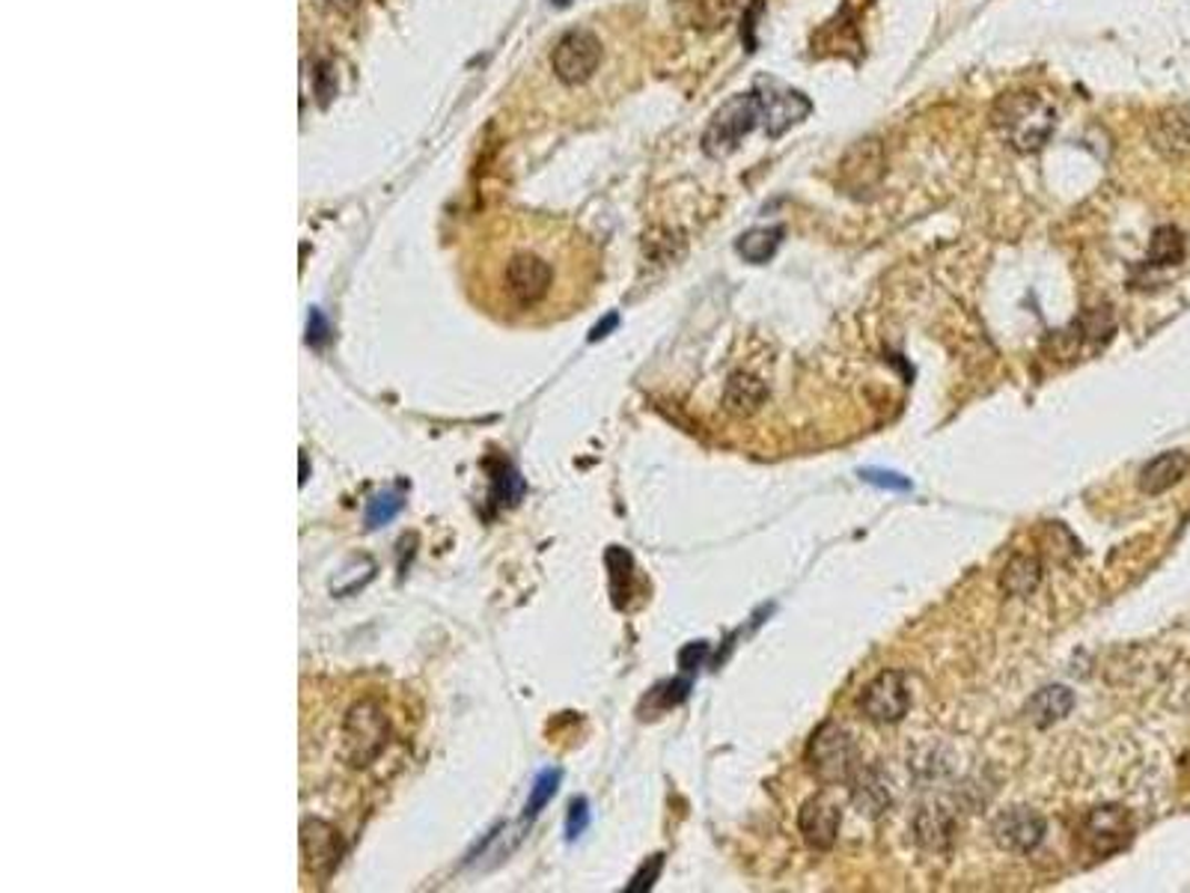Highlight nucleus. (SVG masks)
<instances>
[{
  "mask_svg": "<svg viewBox=\"0 0 1190 893\" xmlns=\"http://www.w3.org/2000/svg\"><path fill=\"white\" fill-rule=\"evenodd\" d=\"M583 242L557 221L516 215L479 239L468 260L470 302L507 325H542L574 313L587 290Z\"/></svg>",
  "mask_w": 1190,
  "mask_h": 893,
  "instance_id": "obj_1",
  "label": "nucleus"
},
{
  "mask_svg": "<svg viewBox=\"0 0 1190 893\" xmlns=\"http://www.w3.org/2000/svg\"><path fill=\"white\" fill-rule=\"evenodd\" d=\"M994 134L1015 152H1039L1057 129V108L1039 93L1015 90L997 95L988 113Z\"/></svg>",
  "mask_w": 1190,
  "mask_h": 893,
  "instance_id": "obj_2",
  "label": "nucleus"
},
{
  "mask_svg": "<svg viewBox=\"0 0 1190 893\" xmlns=\"http://www.w3.org/2000/svg\"><path fill=\"white\" fill-rule=\"evenodd\" d=\"M806 769L825 787H840L852 781L857 765V744L852 733L836 721H825L806 744Z\"/></svg>",
  "mask_w": 1190,
  "mask_h": 893,
  "instance_id": "obj_3",
  "label": "nucleus"
},
{
  "mask_svg": "<svg viewBox=\"0 0 1190 893\" xmlns=\"http://www.w3.org/2000/svg\"><path fill=\"white\" fill-rule=\"evenodd\" d=\"M760 125V102H756V93H739L726 99V102L714 111V116L709 120L703 132V152L709 159L721 161L730 159L732 152L739 150L741 141L747 138L753 129Z\"/></svg>",
  "mask_w": 1190,
  "mask_h": 893,
  "instance_id": "obj_4",
  "label": "nucleus"
},
{
  "mask_svg": "<svg viewBox=\"0 0 1190 893\" xmlns=\"http://www.w3.org/2000/svg\"><path fill=\"white\" fill-rule=\"evenodd\" d=\"M387 735H390V721H387L385 709L378 706V700L373 697H364L357 700L352 709H348L346 721H343V753H346V762L364 769L369 762H375L382 757L387 744Z\"/></svg>",
  "mask_w": 1190,
  "mask_h": 893,
  "instance_id": "obj_5",
  "label": "nucleus"
},
{
  "mask_svg": "<svg viewBox=\"0 0 1190 893\" xmlns=\"http://www.w3.org/2000/svg\"><path fill=\"white\" fill-rule=\"evenodd\" d=\"M601 39L587 28L569 30L566 37L553 45L551 51V72L557 81L566 87H581L596 78L601 67Z\"/></svg>",
  "mask_w": 1190,
  "mask_h": 893,
  "instance_id": "obj_6",
  "label": "nucleus"
},
{
  "mask_svg": "<svg viewBox=\"0 0 1190 893\" xmlns=\"http://www.w3.org/2000/svg\"><path fill=\"white\" fill-rule=\"evenodd\" d=\"M753 93H756V102H760L762 132L774 138V141L783 138L792 125L804 123L806 116L813 113V102L801 90L780 84L774 78H760L756 87H753Z\"/></svg>",
  "mask_w": 1190,
  "mask_h": 893,
  "instance_id": "obj_7",
  "label": "nucleus"
},
{
  "mask_svg": "<svg viewBox=\"0 0 1190 893\" xmlns=\"http://www.w3.org/2000/svg\"><path fill=\"white\" fill-rule=\"evenodd\" d=\"M861 709L872 724H896V721H902L911 709L908 677L902 670H882L869 686L863 688Z\"/></svg>",
  "mask_w": 1190,
  "mask_h": 893,
  "instance_id": "obj_8",
  "label": "nucleus"
},
{
  "mask_svg": "<svg viewBox=\"0 0 1190 893\" xmlns=\"http://www.w3.org/2000/svg\"><path fill=\"white\" fill-rule=\"evenodd\" d=\"M1080 834H1084V843H1087L1092 855H1116V852H1122L1131 843V834H1135L1131 813L1119 808V804H1105V808L1089 810Z\"/></svg>",
  "mask_w": 1190,
  "mask_h": 893,
  "instance_id": "obj_9",
  "label": "nucleus"
},
{
  "mask_svg": "<svg viewBox=\"0 0 1190 893\" xmlns=\"http://www.w3.org/2000/svg\"><path fill=\"white\" fill-rule=\"evenodd\" d=\"M884 168H887V155H884V146L878 138H866V141H857L852 150L845 152L843 161H840V182L848 194H857L861 197L863 191L878 189V182L884 176Z\"/></svg>",
  "mask_w": 1190,
  "mask_h": 893,
  "instance_id": "obj_10",
  "label": "nucleus"
},
{
  "mask_svg": "<svg viewBox=\"0 0 1190 893\" xmlns=\"http://www.w3.org/2000/svg\"><path fill=\"white\" fill-rule=\"evenodd\" d=\"M1045 831H1048V822L1030 808L1006 810V813L994 819L991 828L997 846L1006 849V852H1015V855H1030L1033 849H1039V843L1045 840Z\"/></svg>",
  "mask_w": 1190,
  "mask_h": 893,
  "instance_id": "obj_11",
  "label": "nucleus"
},
{
  "mask_svg": "<svg viewBox=\"0 0 1190 893\" xmlns=\"http://www.w3.org/2000/svg\"><path fill=\"white\" fill-rule=\"evenodd\" d=\"M840 822H843V810H840L836 801L827 799V795L806 799L801 813H797V831H801V838L806 840V846L818 849V852L834 849L836 838H840Z\"/></svg>",
  "mask_w": 1190,
  "mask_h": 893,
  "instance_id": "obj_12",
  "label": "nucleus"
},
{
  "mask_svg": "<svg viewBox=\"0 0 1190 893\" xmlns=\"http://www.w3.org/2000/svg\"><path fill=\"white\" fill-rule=\"evenodd\" d=\"M1149 141L1163 161H1172V164L1190 161V111L1163 108L1149 125Z\"/></svg>",
  "mask_w": 1190,
  "mask_h": 893,
  "instance_id": "obj_13",
  "label": "nucleus"
},
{
  "mask_svg": "<svg viewBox=\"0 0 1190 893\" xmlns=\"http://www.w3.org/2000/svg\"><path fill=\"white\" fill-rule=\"evenodd\" d=\"M852 801L854 808L861 810L863 816L878 819L884 816L893 804V792L887 774L882 771V765H866V769H857L852 774Z\"/></svg>",
  "mask_w": 1190,
  "mask_h": 893,
  "instance_id": "obj_14",
  "label": "nucleus"
},
{
  "mask_svg": "<svg viewBox=\"0 0 1190 893\" xmlns=\"http://www.w3.org/2000/svg\"><path fill=\"white\" fill-rule=\"evenodd\" d=\"M301 852H304V864L309 873H330L339 858L337 831L322 819H309L301 828Z\"/></svg>",
  "mask_w": 1190,
  "mask_h": 893,
  "instance_id": "obj_15",
  "label": "nucleus"
},
{
  "mask_svg": "<svg viewBox=\"0 0 1190 893\" xmlns=\"http://www.w3.org/2000/svg\"><path fill=\"white\" fill-rule=\"evenodd\" d=\"M914 834H917L919 846L928 852H949L953 840H956V816L940 804L923 808L914 819Z\"/></svg>",
  "mask_w": 1190,
  "mask_h": 893,
  "instance_id": "obj_16",
  "label": "nucleus"
},
{
  "mask_svg": "<svg viewBox=\"0 0 1190 893\" xmlns=\"http://www.w3.org/2000/svg\"><path fill=\"white\" fill-rule=\"evenodd\" d=\"M1188 468V453H1161V456H1155V459L1140 470V491H1146V495H1163V491H1170L1176 483H1181Z\"/></svg>",
  "mask_w": 1190,
  "mask_h": 893,
  "instance_id": "obj_17",
  "label": "nucleus"
},
{
  "mask_svg": "<svg viewBox=\"0 0 1190 893\" xmlns=\"http://www.w3.org/2000/svg\"><path fill=\"white\" fill-rule=\"evenodd\" d=\"M769 399V387L762 378H756L753 373H732L726 387H723V405L726 412L739 414V417H750L756 414Z\"/></svg>",
  "mask_w": 1190,
  "mask_h": 893,
  "instance_id": "obj_18",
  "label": "nucleus"
},
{
  "mask_svg": "<svg viewBox=\"0 0 1190 893\" xmlns=\"http://www.w3.org/2000/svg\"><path fill=\"white\" fill-rule=\"evenodd\" d=\"M1071 709H1075V694H1071L1069 688L1048 686L1030 697V703H1027V718H1030L1033 727L1045 730V727L1062 721Z\"/></svg>",
  "mask_w": 1190,
  "mask_h": 893,
  "instance_id": "obj_19",
  "label": "nucleus"
},
{
  "mask_svg": "<svg viewBox=\"0 0 1190 893\" xmlns=\"http://www.w3.org/2000/svg\"><path fill=\"white\" fill-rule=\"evenodd\" d=\"M735 0H675V16L696 30L723 28L732 16Z\"/></svg>",
  "mask_w": 1190,
  "mask_h": 893,
  "instance_id": "obj_20",
  "label": "nucleus"
},
{
  "mask_svg": "<svg viewBox=\"0 0 1190 893\" xmlns=\"http://www.w3.org/2000/svg\"><path fill=\"white\" fill-rule=\"evenodd\" d=\"M783 235H786V226H753L747 233L739 235L735 242V251L739 256H744V263L750 265H765L769 260H774V254L783 245Z\"/></svg>",
  "mask_w": 1190,
  "mask_h": 893,
  "instance_id": "obj_21",
  "label": "nucleus"
},
{
  "mask_svg": "<svg viewBox=\"0 0 1190 893\" xmlns=\"http://www.w3.org/2000/svg\"><path fill=\"white\" fill-rule=\"evenodd\" d=\"M1041 584V564L1039 557L1033 555H1015L1009 564L1004 566V575H1000V587H1004L1009 596L1015 599H1024V596H1033L1039 590Z\"/></svg>",
  "mask_w": 1190,
  "mask_h": 893,
  "instance_id": "obj_22",
  "label": "nucleus"
},
{
  "mask_svg": "<svg viewBox=\"0 0 1190 893\" xmlns=\"http://www.w3.org/2000/svg\"><path fill=\"white\" fill-rule=\"evenodd\" d=\"M1184 260V235L1176 226H1158L1149 242V263L1152 265H1179Z\"/></svg>",
  "mask_w": 1190,
  "mask_h": 893,
  "instance_id": "obj_23",
  "label": "nucleus"
},
{
  "mask_svg": "<svg viewBox=\"0 0 1190 893\" xmlns=\"http://www.w3.org/2000/svg\"><path fill=\"white\" fill-rule=\"evenodd\" d=\"M608 566L610 578H613V599H617V605H625L631 581V555L629 551H622V548H610Z\"/></svg>",
  "mask_w": 1190,
  "mask_h": 893,
  "instance_id": "obj_24",
  "label": "nucleus"
},
{
  "mask_svg": "<svg viewBox=\"0 0 1190 893\" xmlns=\"http://www.w3.org/2000/svg\"><path fill=\"white\" fill-rule=\"evenodd\" d=\"M560 781H562V774L557 769L542 771V774H539V781L533 783V792H530V801H527V816H536V813H539V810H542L545 804L557 795Z\"/></svg>",
  "mask_w": 1190,
  "mask_h": 893,
  "instance_id": "obj_25",
  "label": "nucleus"
},
{
  "mask_svg": "<svg viewBox=\"0 0 1190 893\" xmlns=\"http://www.w3.org/2000/svg\"><path fill=\"white\" fill-rule=\"evenodd\" d=\"M405 500L399 498V495H378V498L369 500V507H366V525L369 527H382L387 525L390 518H396V513L403 509Z\"/></svg>",
  "mask_w": 1190,
  "mask_h": 893,
  "instance_id": "obj_26",
  "label": "nucleus"
},
{
  "mask_svg": "<svg viewBox=\"0 0 1190 893\" xmlns=\"http://www.w3.org/2000/svg\"><path fill=\"white\" fill-rule=\"evenodd\" d=\"M765 12V3L762 0H750V7L744 10V19H741V42H744V48L747 51H756V21H760V16Z\"/></svg>",
  "mask_w": 1190,
  "mask_h": 893,
  "instance_id": "obj_27",
  "label": "nucleus"
},
{
  "mask_svg": "<svg viewBox=\"0 0 1190 893\" xmlns=\"http://www.w3.org/2000/svg\"><path fill=\"white\" fill-rule=\"evenodd\" d=\"M861 477L866 483H872V486H882V489L911 491L908 477H902V474H896V470H863Z\"/></svg>",
  "mask_w": 1190,
  "mask_h": 893,
  "instance_id": "obj_28",
  "label": "nucleus"
},
{
  "mask_svg": "<svg viewBox=\"0 0 1190 893\" xmlns=\"http://www.w3.org/2000/svg\"><path fill=\"white\" fill-rule=\"evenodd\" d=\"M587 825H590V808H587V799L572 801L569 816H566V834H569V840L581 838L583 831H587Z\"/></svg>",
  "mask_w": 1190,
  "mask_h": 893,
  "instance_id": "obj_29",
  "label": "nucleus"
},
{
  "mask_svg": "<svg viewBox=\"0 0 1190 893\" xmlns=\"http://www.w3.org/2000/svg\"><path fill=\"white\" fill-rule=\"evenodd\" d=\"M661 866H664V855H652V858H649L647 864H643V870H640V873L634 875V879H631V884H629V887H625V891H629V893L649 891V887H652V884H655L658 875H661Z\"/></svg>",
  "mask_w": 1190,
  "mask_h": 893,
  "instance_id": "obj_30",
  "label": "nucleus"
},
{
  "mask_svg": "<svg viewBox=\"0 0 1190 893\" xmlns=\"http://www.w3.org/2000/svg\"><path fill=\"white\" fill-rule=\"evenodd\" d=\"M705 659H709V643H705V640L688 643V647L679 652V668H682L684 673H694L696 668H703Z\"/></svg>",
  "mask_w": 1190,
  "mask_h": 893,
  "instance_id": "obj_31",
  "label": "nucleus"
},
{
  "mask_svg": "<svg viewBox=\"0 0 1190 893\" xmlns=\"http://www.w3.org/2000/svg\"><path fill=\"white\" fill-rule=\"evenodd\" d=\"M688 691H691V679H673V682H667L664 688H658V697H661V706L670 709V706L682 703Z\"/></svg>",
  "mask_w": 1190,
  "mask_h": 893,
  "instance_id": "obj_32",
  "label": "nucleus"
},
{
  "mask_svg": "<svg viewBox=\"0 0 1190 893\" xmlns=\"http://www.w3.org/2000/svg\"><path fill=\"white\" fill-rule=\"evenodd\" d=\"M328 337V325H325V319H322V313L319 311H313L309 313V325H307V339L309 343H316L319 346L322 339Z\"/></svg>",
  "mask_w": 1190,
  "mask_h": 893,
  "instance_id": "obj_33",
  "label": "nucleus"
},
{
  "mask_svg": "<svg viewBox=\"0 0 1190 893\" xmlns=\"http://www.w3.org/2000/svg\"><path fill=\"white\" fill-rule=\"evenodd\" d=\"M617 325H619V316H617V313H610L608 319H604V322H601V325H596V328H592L590 343H596V339H601V337H608V331H610V328H617Z\"/></svg>",
  "mask_w": 1190,
  "mask_h": 893,
  "instance_id": "obj_34",
  "label": "nucleus"
},
{
  "mask_svg": "<svg viewBox=\"0 0 1190 893\" xmlns=\"http://www.w3.org/2000/svg\"><path fill=\"white\" fill-rule=\"evenodd\" d=\"M325 3L337 7V10H348V7H355V0H325Z\"/></svg>",
  "mask_w": 1190,
  "mask_h": 893,
  "instance_id": "obj_35",
  "label": "nucleus"
},
{
  "mask_svg": "<svg viewBox=\"0 0 1190 893\" xmlns=\"http://www.w3.org/2000/svg\"><path fill=\"white\" fill-rule=\"evenodd\" d=\"M553 3H557V7H566V3H569V0H553Z\"/></svg>",
  "mask_w": 1190,
  "mask_h": 893,
  "instance_id": "obj_36",
  "label": "nucleus"
}]
</instances>
